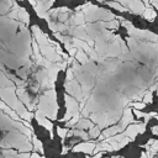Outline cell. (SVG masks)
<instances>
[{"instance_id":"obj_1","label":"cell","mask_w":158,"mask_h":158,"mask_svg":"<svg viewBox=\"0 0 158 158\" xmlns=\"http://www.w3.org/2000/svg\"><path fill=\"white\" fill-rule=\"evenodd\" d=\"M64 100H65V105H67V114L63 116L62 121L63 122H67L74 115L79 114V106H78V102L73 98H70L69 95H64Z\"/></svg>"},{"instance_id":"obj_2","label":"cell","mask_w":158,"mask_h":158,"mask_svg":"<svg viewBox=\"0 0 158 158\" xmlns=\"http://www.w3.org/2000/svg\"><path fill=\"white\" fill-rule=\"evenodd\" d=\"M35 118H36V121H37L41 126H43L46 130H48V132H49L51 137H53V125H52V122H51V121H48L47 118H44L43 112H42V111H40L38 109H37V110H36V112H35Z\"/></svg>"},{"instance_id":"obj_3","label":"cell","mask_w":158,"mask_h":158,"mask_svg":"<svg viewBox=\"0 0 158 158\" xmlns=\"http://www.w3.org/2000/svg\"><path fill=\"white\" fill-rule=\"evenodd\" d=\"M94 149H95L94 142H84V143H79L73 147V152H84L86 154L94 153Z\"/></svg>"},{"instance_id":"obj_4","label":"cell","mask_w":158,"mask_h":158,"mask_svg":"<svg viewBox=\"0 0 158 158\" xmlns=\"http://www.w3.org/2000/svg\"><path fill=\"white\" fill-rule=\"evenodd\" d=\"M139 128H141V123H135V125H128L127 126V128L122 132L123 133V136H126V137H130L132 141L136 138V136L139 133Z\"/></svg>"},{"instance_id":"obj_5","label":"cell","mask_w":158,"mask_h":158,"mask_svg":"<svg viewBox=\"0 0 158 158\" xmlns=\"http://www.w3.org/2000/svg\"><path fill=\"white\" fill-rule=\"evenodd\" d=\"M16 94L20 96L21 101H23L28 109H31V107H32V101H31L30 96L27 95V93L25 91V89H23L22 86H17V88H16Z\"/></svg>"},{"instance_id":"obj_6","label":"cell","mask_w":158,"mask_h":158,"mask_svg":"<svg viewBox=\"0 0 158 158\" xmlns=\"http://www.w3.org/2000/svg\"><path fill=\"white\" fill-rule=\"evenodd\" d=\"M68 135H69V136H79V137H81L84 141H88V139L90 138V136H89L88 132H85L84 130H79V128L70 130V131L68 132Z\"/></svg>"},{"instance_id":"obj_7","label":"cell","mask_w":158,"mask_h":158,"mask_svg":"<svg viewBox=\"0 0 158 158\" xmlns=\"http://www.w3.org/2000/svg\"><path fill=\"white\" fill-rule=\"evenodd\" d=\"M94 125H93V122L90 120H88V118H80L79 122L74 127L75 128H79V130H84V128H91Z\"/></svg>"},{"instance_id":"obj_8","label":"cell","mask_w":158,"mask_h":158,"mask_svg":"<svg viewBox=\"0 0 158 158\" xmlns=\"http://www.w3.org/2000/svg\"><path fill=\"white\" fill-rule=\"evenodd\" d=\"M75 58L79 60V63H81V64H86L88 62H89V58H88V54L84 52V51H78L77 52V54H75Z\"/></svg>"},{"instance_id":"obj_9","label":"cell","mask_w":158,"mask_h":158,"mask_svg":"<svg viewBox=\"0 0 158 158\" xmlns=\"http://www.w3.org/2000/svg\"><path fill=\"white\" fill-rule=\"evenodd\" d=\"M19 19H20L21 21H23L25 23H28V22H30L28 12H27L23 7H20V9H19Z\"/></svg>"},{"instance_id":"obj_10","label":"cell","mask_w":158,"mask_h":158,"mask_svg":"<svg viewBox=\"0 0 158 158\" xmlns=\"http://www.w3.org/2000/svg\"><path fill=\"white\" fill-rule=\"evenodd\" d=\"M142 15H143V17H144V19H147L148 21H153V20L156 19V12H154L152 9H149V7H148V9H146V10L143 11V14H142Z\"/></svg>"},{"instance_id":"obj_11","label":"cell","mask_w":158,"mask_h":158,"mask_svg":"<svg viewBox=\"0 0 158 158\" xmlns=\"http://www.w3.org/2000/svg\"><path fill=\"white\" fill-rule=\"evenodd\" d=\"M31 138H32V142H33V147H35V149H36V151H37L38 153H43V147H42V142H41V141H38L36 136H32Z\"/></svg>"},{"instance_id":"obj_12","label":"cell","mask_w":158,"mask_h":158,"mask_svg":"<svg viewBox=\"0 0 158 158\" xmlns=\"http://www.w3.org/2000/svg\"><path fill=\"white\" fill-rule=\"evenodd\" d=\"M79 117H80V116H79V114L74 115V116H73V117H72L69 121H67V122H65V126H67V127H72V126H75V125L79 122V120H80Z\"/></svg>"},{"instance_id":"obj_13","label":"cell","mask_w":158,"mask_h":158,"mask_svg":"<svg viewBox=\"0 0 158 158\" xmlns=\"http://www.w3.org/2000/svg\"><path fill=\"white\" fill-rule=\"evenodd\" d=\"M89 136L90 138H95V137H99L100 136V127L99 126H93L89 131Z\"/></svg>"},{"instance_id":"obj_14","label":"cell","mask_w":158,"mask_h":158,"mask_svg":"<svg viewBox=\"0 0 158 158\" xmlns=\"http://www.w3.org/2000/svg\"><path fill=\"white\" fill-rule=\"evenodd\" d=\"M57 133L59 135L60 138H65L68 136V128H62V127H57Z\"/></svg>"},{"instance_id":"obj_15","label":"cell","mask_w":158,"mask_h":158,"mask_svg":"<svg viewBox=\"0 0 158 158\" xmlns=\"http://www.w3.org/2000/svg\"><path fill=\"white\" fill-rule=\"evenodd\" d=\"M109 5H110L111 7L117 9L118 11H127V10H128V9L123 7V6H120V4H118V2H116V1H111V2H109Z\"/></svg>"},{"instance_id":"obj_16","label":"cell","mask_w":158,"mask_h":158,"mask_svg":"<svg viewBox=\"0 0 158 158\" xmlns=\"http://www.w3.org/2000/svg\"><path fill=\"white\" fill-rule=\"evenodd\" d=\"M143 102L144 104H148V102H152V91H146L143 94Z\"/></svg>"},{"instance_id":"obj_17","label":"cell","mask_w":158,"mask_h":158,"mask_svg":"<svg viewBox=\"0 0 158 158\" xmlns=\"http://www.w3.org/2000/svg\"><path fill=\"white\" fill-rule=\"evenodd\" d=\"M104 27H109V28H116L117 27V21H110V22H104V23H101Z\"/></svg>"},{"instance_id":"obj_18","label":"cell","mask_w":158,"mask_h":158,"mask_svg":"<svg viewBox=\"0 0 158 158\" xmlns=\"http://www.w3.org/2000/svg\"><path fill=\"white\" fill-rule=\"evenodd\" d=\"M131 105L133 106V109H136V110H141V109H144L146 107V104L142 101V102H131Z\"/></svg>"},{"instance_id":"obj_19","label":"cell","mask_w":158,"mask_h":158,"mask_svg":"<svg viewBox=\"0 0 158 158\" xmlns=\"http://www.w3.org/2000/svg\"><path fill=\"white\" fill-rule=\"evenodd\" d=\"M102 154H104V152H99V153H95L93 157H88V158H101Z\"/></svg>"},{"instance_id":"obj_20","label":"cell","mask_w":158,"mask_h":158,"mask_svg":"<svg viewBox=\"0 0 158 158\" xmlns=\"http://www.w3.org/2000/svg\"><path fill=\"white\" fill-rule=\"evenodd\" d=\"M30 158H44V157H42V156H40L38 153H36V152H35V153H32V154H31V157H30Z\"/></svg>"},{"instance_id":"obj_21","label":"cell","mask_w":158,"mask_h":158,"mask_svg":"<svg viewBox=\"0 0 158 158\" xmlns=\"http://www.w3.org/2000/svg\"><path fill=\"white\" fill-rule=\"evenodd\" d=\"M152 133H153V135H158V126L152 127Z\"/></svg>"},{"instance_id":"obj_22","label":"cell","mask_w":158,"mask_h":158,"mask_svg":"<svg viewBox=\"0 0 158 158\" xmlns=\"http://www.w3.org/2000/svg\"><path fill=\"white\" fill-rule=\"evenodd\" d=\"M111 158H118V157H111Z\"/></svg>"}]
</instances>
